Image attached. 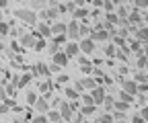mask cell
I'll list each match as a JSON object with an SVG mask.
<instances>
[{
    "instance_id": "f5cc1de1",
    "label": "cell",
    "mask_w": 148,
    "mask_h": 123,
    "mask_svg": "<svg viewBox=\"0 0 148 123\" xmlns=\"http://www.w3.org/2000/svg\"><path fill=\"white\" fill-rule=\"evenodd\" d=\"M142 51H144V56L148 58V45H144V47H142Z\"/></svg>"
},
{
    "instance_id": "4316f807",
    "label": "cell",
    "mask_w": 148,
    "mask_h": 123,
    "mask_svg": "<svg viewBox=\"0 0 148 123\" xmlns=\"http://www.w3.org/2000/svg\"><path fill=\"white\" fill-rule=\"evenodd\" d=\"M146 64H148V58H146V56H138V58H136L138 70H146Z\"/></svg>"
},
{
    "instance_id": "44dd1931",
    "label": "cell",
    "mask_w": 148,
    "mask_h": 123,
    "mask_svg": "<svg viewBox=\"0 0 148 123\" xmlns=\"http://www.w3.org/2000/svg\"><path fill=\"white\" fill-rule=\"evenodd\" d=\"M113 105H115V99L113 96H105V101H103V107H105V113H111L113 111Z\"/></svg>"
},
{
    "instance_id": "bcb514c9",
    "label": "cell",
    "mask_w": 148,
    "mask_h": 123,
    "mask_svg": "<svg viewBox=\"0 0 148 123\" xmlns=\"http://www.w3.org/2000/svg\"><path fill=\"white\" fill-rule=\"evenodd\" d=\"M72 123H82V115H74L72 117Z\"/></svg>"
},
{
    "instance_id": "6da1fadb",
    "label": "cell",
    "mask_w": 148,
    "mask_h": 123,
    "mask_svg": "<svg viewBox=\"0 0 148 123\" xmlns=\"http://www.w3.org/2000/svg\"><path fill=\"white\" fill-rule=\"evenodd\" d=\"M14 16L18 21H23L25 25H37V12H33L31 8H16L14 10Z\"/></svg>"
},
{
    "instance_id": "5bb4252c",
    "label": "cell",
    "mask_w": 148,
    "mask_h": 123,
    "mask_svg": "<svg viewBox=\"0 0 148 123\" xmlns=\"http://www.w3.org/2000/svg\"><path fill=\"white\" fill-rule=\"evenodd\" d=\"M49 35H51V27H49V25L41 23L39 27H37V33H35V37H41V39H45V37H49Z\"/></svg>"
},
{
    "instance_id": "30bf717a",
    "label": "cell",
    "mask_w": 148,
    "mask_h": 123,
    "mask_svg": "<svg viewBox=\"0 0 148 123\" xmlns=\"http://www.w3.org/2000/svg\"><path fill=\"white\" fill-rule=\"evenodd\" d=\"M33 107H35V111L39 113V115H47V111H49V103H47L43 96H39V99H37V103L33 105Z\"/></svg>"
},
{
    "instance_id": "7dc6e473",
    "label": "cell",
    "mask_w": 148,
    "mask_h": 123,
    "mask_svg": "<svg viewBox=\"0 0 148 123\" xmlns=\"http://www.w3.org/2000/svg\"><path fill=\"white\" fill-rule=\"evenodd\" d=\"M60 70H62V68H58V66H53V64H51V68H49V72H51V74H56V72H60Z\"/></svg>"
},
{
    "instance_id": "e575fe53",
    "label": "cell",
    "mask_w": 148,
    "mask_h": 123,
    "mask_svg": "<svg viewBox=\"0 0 148 123\" xmlns=\"http://www.w3.org/2000/svg\"><path fill=\"white\" fill-rule=\"evenodd\" d=\"M31 123H49V121H47V115H35Z\"/></svg>"
},
{
    "instance_id": "8992f818",
    "label": "cell",
    "mask_w": 148,
    "mask_h": 123,
    "mask_svg": "<svg viewBox=\"0 0 148 123\" xmlns=\"http://www.w3.org/2000/svg\"><path fill=\"white\" fill-rule=\"evenodd\" d=\"M121 92H125L130 96H136L138 94V84L134 80H123L121 82Z\"/></svg>"
},
{
    "instance_id": "ba28073f",
    "label": "cell",
    "mask_w": 148,
    "mask_h": 123,
    "mask_svg": "<svg viewBox=\"0 0 148 123\" xmlns=\"http://www.w3.org/2000/svg\"><path fill=\"white\" fill-rule=\"evenodd\" d=\"M88 39L95 41V43H97V41H109V39H111V33H109V31H92V33L88 35Z\"/></svg>"
},
{
    "instance_id": "277c9868",
    "label": "cell",
    "mask_w": 148,
    "mask_h": 123,
    "mask_svg": "<svg viewBox=\"0 0 148 123\" xmlns=\"http://www.w3.org/2000/svg\"><path fill=\"white\" fill-rule=\"evenodd\" d=\"M88 94H90L92 103H95V107H97V105H103V101H105V96H107V92H105L103 86H97V88H92Z\"/></svg>"
},
{
    "instance_id": "d6a6232c",
    "label": "cell",
    "mask_w": 148,
    "mask_h": 123,
    "mask_svg": "<svg viewBox=\"0 0 148 123\" xmlns=\"http://www.w3.org/2000/svg\"><path fill=\"white\" fill-rule=\"evenodd\" d=\"M103 10H105V14H107V12H113V10H115V2H109V0H107V2H103Z\"/></svg>"
},
{
    "instance_id": "1f68e13d",
    "label": "cell",
    "mask_w": 148,
    "mask_h": 123,
    "mask_svg": "<svg viewBox=\"0 0 148 123\" xmlns=\"http://www.w3.org/2000/svg\"><path fill=\"white\" fill-rule=\"evenodd\" d=\"M35 8L45 10V2H43V0H35V2H31V10H33V12H35Z\"/></svg>"
},
{
    "instance_id": "f6af8a7d",
    "label": "cell",
    "mask_w": 148,
    "mask_h": 123,
    "mask_svg": "<svg viewBox=\"0 0 148 123\" xmlns=\"http://www.w3.org/2000/svg\"><path fill=\"white\" fill-rule=\"evenodd\" d=\"M58 82H60V84H64V82H70V76H66V74H60V76H58Z\"/></svg>"
},
{
    "instance_id": "5b68a950",
    "label": "cell",
    "mask_w": 148,
    "mask_h": 123,
    "mask_svg": "<svg viewBox=\"0 0 148 123\" xmlns=\"http://www.w3.org/2000/svg\"><path fill=\"white\" fill-rule=\"evenodd\" d=\"M78 49H80V54L90 56L92 51H95V41H90L88 37H86V39H80V41H78Z\"/></svg>"
},
{
    "instance_id": "d4e9b609",
    "label": "cell",
    "mask_w": 148,
    "mask_h": 123,
    "mask_svg": "<svg viewBox=\"0 0 148 123\" xmlns=\"http://www.w3.org/2000/svg\"><path fill=\"white\" fill-rule=\"evenodd\" d=\"M97 123H113V115L111 113H103L97 117Z\"/></svg>"
},
{
    "instance_id": "d590c367",
    "label": "cell",
    "mask_w": 148,
    "mask_h": 123,
    "mask_svg": "<svg viewBox=\"0 0 148 123\" xmlns=\"http://www.w3.org/2000/svg\"><path fill=\"white\" fill-rule=\"evenodd\" d=\"M10 107H12V103H10V101L6 99V101H4L2 105H0V113H2V115H4V113H8V109H10Z\"/></svg>"
},
{
    "instance_id": "7402d4cb",
    "label": "cell",
    "mask_w": 148,
    "mask_h": 123,
    "mask_svg": "<svg viewBox=\"0 0 148 123\" xmlns=\"http://www.w3.org/2000/svg\"><path fill=\"white\" fill-rule=\"evenodd\" d=\"M78 33H80V39H86L88 35L92 33V27H90V25H86V23H82V25H80V29H78Z\"/></svg>"
},
{
    "instance_id": "8d00e7d4",
    "label": "cell",
    "mask_w": 148,
    "mask_h": 123,
    "mask_svg": "<svg viewBox=\"0 0 148 123\" xmlns=\"http://www.w3.org/2000/svg\"><path fill=\"white\" fill-rule=\"evenodd\" d=\"M95 113V105H90V107H82V111H80V115L84 117V115H92Z\"/></svg>"
},
{
    "instance_id": "816d5d0a",
    "label": "cell",
    "mask_w": 148,
    "mask_h": 123,
    "mask_svg": "<svg viewBox=\"0 0 148 123\" xmlns=\"http://www.w3.org/2000/svg\"><path fill=\"white\" fill-rule=\"evenodd\" d=\"M142 23H148V12H146V14H142Z\"/></svg>"
},
{
    "instance_id": "cb8c5ba5",
    "label": "cell",
    "mask_w": 148,
    "mask_h": 123,
    "mask_svg": "<svg viewBox=\"0 0 148 123\" xmlns=\"http://www.w3.org/2000/svg\"><path fill=\"white\" fill-rule=\"evenodd\" d=\"M47 121H51V123H60L62 117H60L58 111H47Z\"/></svg>"
},
{
    "instance_id": "3957f363",
    "label": "cell",
    "mask_w": 148,
    "mask_h": 123,
    "mask_svg": "<svg viewBox=\"0 0 148 123\" xmlns=\"http://www.w3.org/2000/svg\"><path fill=\"white\" fill-rule=\"evenodd\" d=\"M60 117H62V121H72V117H74V111H72V107H70V103H66V101H60Z\"/></svg>"
},
{
    "instance_id": "603a6c76",
    "label": "cell",
    "mask_w": 148,
    "mask_h": 123,
    "mask_svg": "<svg viewBox=\"0 0 148 123\" xmlns=\"http://www.w3.org/2000/svg\"><path fill=\"white\" fill-rule=\"evenodd\" d=\"M113 109H115V113H125V111L130 109V105H127V103H123V101H115Z\"/></svg>"
},
{
    "instance_id": "7a4b0ae2",
    "label": "cell",
    "mask_w": 148,
    "mask_h": 123,
    "mask_svg": "<svg viewBox=\"0 0 148 123\" xmlns=\"http://www.w3.org/2000/svg\"><path fill=\"white\" fill-rule=\"evenodd\" d=\"M78 29H80V23L78 21H70V23H66V39H70V41H74V43H78L80 41V33H78Z\"/></svg>"
},
{
    "instance_id": "60d3db41",
    "label": "cell",
    "mask_w": 148,
    "mask_h": 123,
    "mask_svg": "<svg viewBox=\"0 0 148 123\" xmlns=\"http://www.w3.org/2000/svg\"><path fill=\"white\" fill-rule=\"evenodd\" d=\"M119 99H121L123 103H127V105L134 103V96H130V94H125V92H119Z\"/></svg>"
},
{
    "instance_id": "836d02e7",
    "label": "cell",
    "mask_w": 148,
    "mask_h": 123,
    "mask_svg": "<svg viewBox=\"0 0 148 123\" xmlns=\"http://www.w3.org/2000/svg\"><path fill=\"white\" fill-rule=\"evenodd\" d=\"M39 90H41V94H47L51 90V84L49 82H39Z\"/></svg>"
},
{
    "instance_id": "484cf974",
    "label": "cell",
    "mask_w": 148,
    "mask_h": 123,
    "mask_svg": "<svg viewBox=\"0 0 148 123\" xmlns=\"http://www.w3.org/2000/svg\"><path fill=\"white\" fill-rule=\"evenodd\" d=\"M47 47V43H45V39H41V37H37V41H35V45H33V49L35 51H43Z\"/></svg>"
},
{
    "instance_id": "e0dca14e",
    "label": "cell",
    "mask_w": 148,
    "mask_h": 123,
    "mask_svg": "<svg viewBox=\"0 0 148 123\" xmlns=\"http://www.w3.org/2000/svg\"><path fill=\"white\" fill-rule=\"evenodd\" d=\"M31 78H33V74H31V72H27V74H23L21 78H18V80H16V88H25V86H27V84L31 82Z\"/></svg>"
},
{
    "instance_id": "db71d44e",
    "label": "cell",
    "mask_w": 148,
    "mask_h": 123,
    "mask_svg": "<svg viewBox=\"0 0 148 123\" xmlns=\"http://www.w3.org/2000/svg\"><path fill=\"white\" fill-rule=\"evenodd\" d=\"M132 123H144V121H142L140 117H134V121H132Z\"/></svg>"
},
{
    "instance_id": "b9f144b4",
    "label": "cell",
    "mask_w": 148,
    "mask_h": 123,
    "mask_svg": "<svg viewBox=\"0 0 148 123\" xmlns=\"http://www.w3.org/2000/svg\"><path fill=\"white\" fill-rule=\"evenodd\" d=\"M80 99L84 101V107H90V105H95V103H92V99H90V94H82Z\"/></svg>"
},
{
    "instance_id": "74e56055",
    "label": "cell",
    "mask_w": 148,
    "mask_h": 123,
    "mask_svg": "<svg viewBox=\"0 0 148 123\" xmlns=\"http://www.w3.org/2000/svg\"><path fill=\"white\" fill-rule=\"evenodd\" d=\"M6 84L4 82H0V101H6Z\"/></svg>"
},
{
    "instance_id": "52a82bcc",
    "label": "cell",
    "mask_w": 148,
    "mask_h": 123,
    "mask_svg": "<svg viewBox=\"0 0 148 123\" xmlns=\"http://www.w3.org/2000/svg\"><path fill=\"white\" fill-rule=\"evenodd\" d=\"M136 41L140 45H148V27L146 25H142V27L136 29Z\"/></svg>"
},
{
    "instance_id": "d6986e66",
    "label": "cell",
    "mask_w": 148,
    "mask_h": 123,
    "mask_svg": "<svg viewBox=\"0 0 148 123\" xmlns=\"http://www.w3.org/2000/svg\"><path fill=\"white\" fill-rule=\"evenodd\" d=\"M43 14H45V19H58L60 10H58V6H47V8L43 10Z\"/></svg>"
},
{
    "instance_id": "f1b7e54d",
    "label": "cell",
    "mask_w": 148,
    "mask_h": 123,
    "mask_svg": "<svg viewBox=\"0 0 148 123\" xmlns=\"http://www.w3.org/2000/svg\"><path fill=\"white\" fill-rule=\"evenodd\" d=\"M82 84H84V88H88V90L97 88V82H95V78H84V80H82Z\"/></svg>"
},
{
    "instance_id": "7bdbcfd3",
    "label": "cell",
    "mask_w": 148,
    "mask_h": 123,
    "mask_svg": "<svg viewBox=\"0 0 148 123\" xmlns=\"http://www.w3.org/2000/svg\"><path fill=\"white\" fill-rule=\"evenodd\" d=\"M140 119H142V121H144V123H146V121H148V107H144V109H142V111H140Z\"/></svg>"
},
{
    "instance_id": "4dcf8cb0",
    "label": "cell",
    "mask_w": 148,
    "mask_h": 123,
    "mask_svg": "<svg viewBox=\"0 0 148 123\" xmlns=\"http://www.w3.org/2000/svg\"><path fill=\"white\" fill-rule=\"evenodd\" d=\"M8 23H4V21H0V37H6L8 35Z\"/></svg>"
},
{
    "instance_id": "ffe728a7",
    "label": "cell",
    "mask_w": 148,
    "mask_h": 123,
    "mask_svg": "<svg viewBox=\"0 0 148 123\" xmlns=\"http://www.w3.org/2000/svg\"><path fill=\"white\" fill-rule=\"evenodd\" d=\"M103 51H105L107 58H115V56H117V47H115V43H107Z\"/></svg>"
},
{
    "instance_id": "8fae6325",
    "label": "cell",
    "mask_w": 148,
    "mask_h": 123,
    "mask_svg": "<svg viewBox=\"0 0 148 123\" xmlns=\"http://www.w3.org/2000/svg\"><path fill=\"white\" fill-rule=\"evenodd\" d=\"M53 66H58V68L68 66V56L64 54V49H60L58 54H53Z\"/></svg>"
},
{
    "instance_id": "f35d334b",
    "label": "cell",
    "mask_w": 148,
    "mask_h": 123,
    "mask_svg": "<svg viewBox=\"0 0 148 123\" xmlns=\"http://www.w3.org/2000/svg\"><path fill=\"white\" fill-rule=\"evenodd\" d=\"M136 10H140V8H148V0H136Z\"/></svg>"
},
{
    "instance_id": "ab89813d",
    "label": "cell",
    "mask_w": 148,
    "mask_h": 123,
    "mask_svg": "<svg viewBox=\"0 0 148 123\" xmlns=\"http://www.w3.org/2000/svg\"><path fill=\"white\" fill-rule=\"evenodd\" d=\"M72 88H74V90H76V92L80 94V92L84 90V84H82V80H78V82H74V86H72Z\"/></svg>"
},
{
    "instance_id": "c3c4849f",
    "label": "cell",
    "mask_w": 148,
    "mask_h": 123,
    "mask_svg": "<svg viewBox=\"0 0 148 123\" xmlns=\"http://www.w3.org/2000/svg\"><path fill=\"white\" fill-rule=\"evenodd\" d=\"M82 72H84V74H90L92 68H90V66H82Z\"/></svg>"
},
{
    "instance_id": "9c48e42d",
    "label": "cell",
    "mask_w": 148,
    "mask_h": 123,
    "mask_svg": "<svg viewBox=\"0 0 148 123\" xmlns=\"http://www.w3.org/2000/svg\"><path fill=\"white\" fill-rule=\"evenodd\" d=\"M64 54L68 56V60H70V58H76V56L80 54V49H78V43H74V41H68V43H66V47H64Z\"/></svg>"
},
{
    "instance_id": "2e32d148",
    "label": "cell",
    "mask_w": 148,
    "mask_h": 123,
    "mask_svg": "<svg viewBox=\"0 0 148 123\" xmlns=\"http://www.w3.org/2000/svg\"><path fill=\"white\" fill-rule=\"evenodd\" d=\"M134 82L136 84H148V74L144 72V70H138V72L134 74Z\"/></svg>"
},
{
    "instance_id": "f907efd6",
    "label": "cell",
    "mask_w": 148,
    "mask_h": 123,
    "mask_svg": "<svg viewBox=\"0 0 148 123\" xmlns=\"http://www.w3.org/2000/svg\"><path fill=\"white\" fill-rule=\"evenodd\" d=\"M8 6V2H6V0H0V10H2V8H6Z\"/></svg>"
},
{
    "instance_id": "9f6ffc18",
    "label": "cell",
    "mask_w": 148,
    "mask_h": 123,
    "mask_svg": "<svg viewBox=\"0 0 148 123\" xmlns=\"http://www.w3.org/2000/svg\"><path fill=\"white\" fill-rule=\"evenodd\" d=\"M0 19H2V10H0Z\"/></svg>"
},
{
    "instance_id": "681fc988",
    "label": "cell",
    "mask_w": 148,
    "mask_h": 123,
    "mask_svg": "<svg viewBox=\"0 0 148 123\" xmlns=\"http://www.w3.org/2000/svg\"><path fill=\"white\" fill-rule=\"evenodd\" d=\"M92 6H95V8H101V6H103V2H101V0H95V2H92Z\"/></svg>"
},
{
    "instance_id": "ac0fdd59",
    "label": "cell",
    "mask_w": 148,
    "mask_h": 123,
    "mask_svg": "<svg viewBox=\"0 0 148 123\" xmlns=\"http://www.w3.org/2000/svg\"><path fill=\"white\" fill-rule=\"evenodd\" d=\"M64 94H66V99H70L72 103H76V99H80V94L74 90L72 86H66V88H64Z\"/></svg>"
},
{
    "instance_id": "f546056e",
    "label": "cell",
    "mask_w": 148,
    "mask_h": 123,
    "mask_svg": "<svg viewBox=\"0 0 148 123\" xmlns=\"http://www.w3.org/2000/svg\"><path fill=\"white\" fill-rule=\"evenodd\" d=\"M37 99H39V96H37V92H27V105H31V107H33V105L37 103Z\"/></svg>"
},
{
    "instance_id": "11a10c76",
    "label": "cell",
    "mask_w": 148,
    "mask_h": 123,
    "mask_svg": "<svg viewBox=\"0 0 148 123\" xmlns=\"http://www.w3.org/2000/svg\"><path fill=\"white\" fill-rule=\"evenodd\" d=\"M146 74H148V64H146Z\"/></svg>"
},
{
    "instance_id": "83f0119b",
    "label": "cell",
    "mask_w": 148,
    "mask_h": 123,
    "mask_svg": "<svg viewBox=\"0 0 148 123\" xmlns=\"http://www.w3.org/2000/svg\"><path fill=\"white\" fill-rule=\"evenodd\" d=\"M130 49L134 51L136 56H144V51H142V45L138 43V41H132V45H130Z\"/></svg>"
},
{
    "instance_id": "9a60e30c",
    "label": "cell",
    "mask_w": 148,
    "mask_h": 123,
    "mask_svg": "<svg viewBox=\"0 0 148 123\" xmlns=\"http://www.w3.org/2000/svg\"><path fill=\"white\" fill-rule=\"evenodd\" d=\"M88 14H90V12H88V8H86V6H78L76 10L72 12V19H74V21H78V19H86Z\"/></svg>"
},
{
    "instance_id": "4fadbf2b",
    "label": "cell",
    "mask_w": 148,
    "mask_h": 123,
    "mask_svg": "<svg viewBox=\"0 0 148 123\" xmlns=\"http://www.w3.org/2000/svg\"><path fill=\"white\" fill-rule=\"evenodd\" d=\"M35 41H37L35 33H25L23 37H21V47H33V45H35Z\"/></svg>"
},
{
    "instance_id": "7c38bea8",
    "label": "cell",
    "mask_w": 148,
    "mask_h": 123,
    "mask_svg": "<svg viewBox=\"0 0 148 123\" xmlns=\"http://www.w3.org/2000/svg\"><path fill=\"white\" fill-rule=\"evenodd\" d=\"M51 35H53V37H62V35H66V23H62V21L53 23L51 25Z\"/></svg>"
},
{
    "instance_id": "ee69618b",
    "label": "cell",
    "mask_w": 148,
    "mask_h": 123,
    "mask_svg": "<svg viewBox=\"0 0 148 123\" xmlns=\"http://www.w3.org/2000/svg\"><path fill=\"white\" fill-rule=\"evenodd\" d=\"M64 8H66L68 12H74V10H76V4H74V2H68V4H64Z\"/></svg>"
}]
</instances>
